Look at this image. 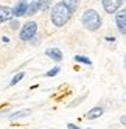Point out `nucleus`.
Here are the masks:
<instances>
[{"label": "nucleus", "mask_w": 126, "mask_h": 129, "mask_svg": "<svg viewBox=\"0 0 126 129\" xmlns=\"http://www.w3.org/2000/svg\"><path fill=\"white\" fill-rule=\"evenodd\" d=\"M124 3H126V2H124Z\"/></svg>", "instance_id": "5701e85b"}, {"label": "nucleus", "mask_w": 126, "mask_h": 129, "mask_svg": "<svg viewBox=\"0 0 126 129\" xmlns=\"http://www.w3.org/2000/svg\"><path fill=\"white\" fill-rule=\"evenodd\" d=\"M59 70H61L59 67H53V69H50V70H48V72L45 73V76H47V78H51V76H56L58 73H59Z\"/></svg>", "instance_id": "2eb2a0df"}, {"label": "nucleus", "mask_w": 126, "mask_h": 129, "mask_svg": "<svg viewBox=\"0 0 126 129\" xmlns=\"http://www.w3.org/2000/svg\"><path fill=\"white\" fill-rule=\"evenodd\" d=\"M72 13L69 8L66 6L64 2H59V3H55L51 6V13H50V20L51 23L58 26V28H61V26H64L72 17Z\"/></svg>", "instance_id": "f257e3e1"}, {"label": "nucleus", "mask_w": 126, "mask_h": 129, "mask_svg": "<svg viewBox=\"0 0 126 129\" xmlns=\"http://www.w3.org/2000/svg\"><path fill=\"white\" fill-rule=\"evenodd\" d=\"M103 114H104V109H103L101 106H95V107H92V109L86 114V118H87V120H97V118H100Z\"/></svg>", "instance_id": "6e6552de"}, {"label": "nucleus", "mask_w": 126, "mask_h": 129, "mask_svg": "<svg viewBox=\"0 0 126 129\" xmlns=\"http://www.w3.org/2000/svg\"><path fill=\"white\" fill-rule=\"evenodd\" d=\"M26 10H28V2H17L13 6V16L16 19L22 17V16H26Z\"/></svg>", "instance_id": "0eeeda50"}, {"label": "nucleus", "mask_w": 126, "mask_h": 129, "mask_svg": "<svg viewBox=\"0 0 126 129\" xmlns=\"http://www.w3.org/2000/svg\"><path fill=\"white\" fill-rule=\"evenodd\" d=\"M2 41H3V44H8V42H10V38H8V36H3Z\"/></svg>", "instance_id": "412c9836"}, {"label": "nucleus", "mask_w": 126, "mask_h": 129, "mask_svg": "<svg viewBox=\"0 0 126 129\" xmlns=\"http://www.w3.org/2000/svg\"><path fill=\"white\" fill-rule=\"evenodd\" d=\"M39 10H41V2H30L28 10H26V16H34Z\"/></svg>", "instance_id": "9d476101"}, {"label": "nucleus", "mask_w": 126, "mask_h": 129, "mask_svg": "<svg viewBox=\"0 0 126 129\" xmlns=\"http://www.w3.org/2000/svg\"><path fill=\"white\" fill-rule=\"evenodd\" d=\"M50 3L51 2H41V11H45L50 8Z\"/></svg>", "instance_id": "f3484780"}, {"label": "nucleus", "mask_w": 126, "mask_h": 129, "mask_svg": "<svg viewBox=\"0 0 126 129\" xmlns=\"http://www.w3.org/2000/svg\"><path fill=\"white\" fill-rule=\"evenodd\" d=\"M67 127H69V129H83V127H79V126H76V124H73V123H69Z\"/></svg>", "instance_id": "a211bd4d"}, {"label": "nucleus", "mask_w": 126, "mask_h": 129, "mask_svg": "<svg viewBox=\"0 0 126 129\" xmlns=\"http://www.w3.org/2000/svg\"><path fill=\"white\" fill-rule=\"evenodd\" d=\"M13 19H14V16H13V8L0 5V23L11 22Z\"/></svg>", "instance_id": "423d86ee"}, {"label": "nucleus", "mask_w": 126, "mask_h": 129, "mask_svg": "<svg viewBox=\"0 0 126 129\" xmlns=\"http://www.w3.org/2000/svg\"><path fill=\"white\" fill-rule=\"evenodd\" d=\"M10 26H11V30H17L20 26V23H19V20H17V19H13L10 22Z\"/></svg>", "instance_id": "dca6fc26"}, {"label": "nucleus", "mask_w": 126, "mask_h": 129, "mask_svg": "<svg viewBox=\"0 0 126 129\" xmlns=\"http://www.w3.org/2000/svg\"><path fill=\"white\" fill-rule=\"evenodd\" d=\"M23 78H25V73H23V72H19V73H17V75H16V76H14V78L11 79L10 86H16L17 82H20V81H22Z\"/></svg>", "instance_id": "ddd939ff"}, {"label": "nucleus", "mask_w": 126, "mask_h": 129, "mask_svg": "<svg viewBox=\"0 0 126 129\" xmlns=\"http://www.w3.org/2000/svg\"><path fill=\"white\" fill-rule=\"evenodd\" d=\"M120 121H121V124H124V126H126V115H121Z\"/></svg>", "instance_id": "6ab92c4d"}, {"label": "nucleus", "mask_w": 126, "mask_h": 129, "mask_svg": "<svg viewBox=\"0 0 126 129\" xmlns=\"http://www.w3.org/2000/svg\"><path fill=\"white\" fill-rule=\"evenodd\" d=\"M115 25L120 34H126V10H120L115 16Z\"/></svg>", "instance_id": "39448f33"}, {"label": "nucleus", "mask_w": 126, "mask_h": 129, "mask_svg": "<svg viewBox=\"0 0 126 129\" xmlns=\"http://www.w3.org/2000/svg\"><path fill=\"white\" fill-rule=\"evenodd\" d=\"M104 41H107V42H114V41H115V38H112V36H107Z\"/></svg>", "instance_id": "aec40b11"}, {"label": "nucleus", "mask_w": 126, "mask_h": 129, "mask_svg": "<svg viewBox=\"0 0 126 129\" xmlns=\"http://www.w3.org/2000/svg\"><path fill=\"white\" fill-rule=\"evenodd\" d=\"M36 33H38V23L30 20L26 22L22 28H20V33H19V38L20 41H33V38L36 36Z\"/></svg>", "instance_id": "7ed1b4c3"}, {"label": "nucleus", "mask_w": 126, "mask_h": 129, "mask_svg": "<svg viewBox=\"0 0 126 129\" xmlns=\"http://www.w3.org/2000/svg\"><path fill=\"white\" fill-rule=\"evenodd\" d=\"M75 61L79 62V64H86V66H92V61L89 59L87 56H81V54H76V56H75Z\"/></svg>", "instance_id": "f8f14e48"}, {"label": "nucleus", "mask_w": 126, "mask_h": 129, "mask_svg": "<svg viewBox=\"0 0 126 129\" xmlns=\"http://www.w3.org/2000/svg\"><path fill=\"white\" fill-rule=\"evenodd\" d=\"M31 115V110L30 109H23V110H17V112H13L10 115V120H17V118H23V117H28Z\"/></svg>", "instance_id": "9b49d317"}, {"label": "nucleus", "mask_w": 126, "mask_h": 129, "mask_svg": "<svg viewBox=\"0 0 126 129\" xmlns=\"http://www.w3.org/2000/svg\"><path fill=\"white\" fill-rule=\"evenodd\" d=\"M124 69H126V56H124Z\"/></svg>", "instance_id": "4be33fe9"}, {"label": "nucleus", "mask_w": 126, "mask_h": 129, "mask_svg": "<svg viewBox=\"0 0 126 129\" xmlns=\"http://www.w3.org/2000/svg\"><path fill=\"white\" fill-rule=\"evenodd\" d=\"M81 22H83L84 28H87L89 31H97L101 28L103 25V19L101 16L98 14L97 10H92V8H89L83 13V17H81Z\"/></svg>", "instance_id": "f03ea898"}, {"label": "nucleus", "mask_w": 126, "mask_h": 129, "mask_svg": "<svg viewBox=\"0 0 126 129\" xmlns=\"http://www.w3.org/2000/svg\"><path fill=\"white\" fill-rule=\"evenodd\" d=\"M45 54H47L50 59L56 61V62H61V61H62V58H64V54H62V51H61L59 48H47Z\"/></svg>", "instance_id": "1a4fd4ad"}, {"label": "nucleus", "mask_w": 126, "mask_h": 129, "mask_svg": "<svg viewBox=\"0 0 126 129\" xmlns=\"http://www.w3.org/2000/svg\"><path fill=\"white\" fill-rule=\"evenodd\" d=\"M64 3H66V6L69 8V10H70L72 13H75V10L78 8V3H79V2H76V0H73V2H64Z\"/></svg>", "instance_id": "4468645a"}, {"label": "nucleus", "mask_w": 126, "mask_h": 129, "mask_svg": "<svg viewBox=\"0 0 126 129\" xmlns=\"http://www.w3.org/2000/svg\"><path fill=\"white\" fill-rule=\"evenodd\" d=\"M121 0H103L101 2V6L103 10L107 13V14H117L120 11V6H121Z\"/></svg>", "instance_id": "20e7f679"}]
</instances>
